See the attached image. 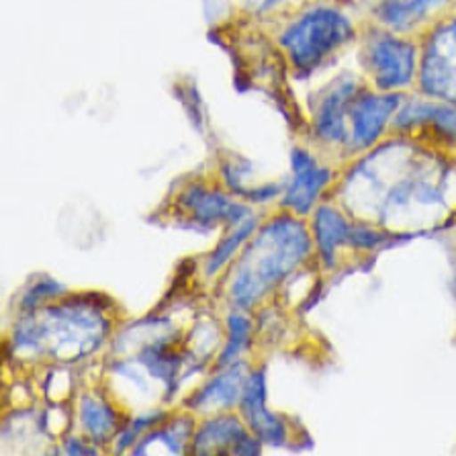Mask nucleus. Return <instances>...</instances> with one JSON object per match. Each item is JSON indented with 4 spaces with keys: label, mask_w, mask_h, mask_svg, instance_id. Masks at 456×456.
<instances>
[{
    "label": "nucleus",
    "mask_w": 456,
    "mask_h": 456,
    "mask_svg": "<svg viewBox=\"0 0 456 456\" xmlns=\"http://www.w3.org/2000/svg\"><path fill=\"white\" fill-rule=\"evenodd\" d=\"M311 250L305 227L293 217L274 219L244 254L232 295L240 307H250L268 289L299 266Z\"/></svg>",
    "instance_id": "f257e3e1"
},
{
    "label": "nucleus",
    "mask_w": 456,
    "mask_h": 456,
    "mask_svg": "<svg viewBox=\"0 0 456 456\" xmlns=\"http://www.w3.org/2000/svg\"><path fill=\"white\" fill-rule=\"evenodd\" d=\"M356 39V23L348 12L331 0H320L289 20L279 44L293 70L309 76Z\"/></svg>",
    "instance_id": "f03ea898"
},
{
    "label": "nucleus",
    "mask_w": 456,
    "mask_h": 456,
    "mask_svg": "<svg viewBox=\"0 0 456 456\" xmlns=\"http://www.w3.org/2000/svg\"><path fill=\"white\" fill-rule=\"evenodd\" d=\"M419 41L385 27L372 25L361 36L358 60L369 86L381 93H403L418 86Z\"/></svg>",
    "instance_id": "7ed1b4c3"
},
{
    "label": "nucleus",
    "mask_w": 456,
    "mask_h": 456,
    "mask_svg": "<svg viewBox=\"0 0 456 456\" xmlns=\"http://www.w3.org/2000/svg\"><path fill=\"white\" fill-rule=\"evenodd\" d=\"M418 93L456 102V4L419 36Z\"/></svg>",
    "instance_id": "20e7f679"
},
{
    "label": "nucleus",
    "mask_w": 456,
    "mask_h": 456,
    "mask_svg": "<svg viewBox=\"0 0 456 456\" xmlns=\"http://www.w3.org/2000/svg\"><path fill=\"white\" fill-rule=\"evenodd\" d=\"M364 88V82L354 74H340L323 88L311 117V127L317 140L326 146H348L350 113Z\"/></svg>",
    "instance_id": "39448f33"
},
{
    "label": "nucleus",
    "mask_w": 456,
    "mask_h": 456,
    "mask_svg": "<svg viewBox=\"0 0 456 456\" xmlns=\"http://www.w3.org/2000/svg\"><path fill=\"white\" fill-rule=\"evenodd\" d=\"M393 131L402 135L426 137L442 148H456V102L430 96H405L399 107Z\"/></svg>",
    "instance_id": "423d86ee"
},
{
    "label": "nucleus",
    "mask_w": 456,
    "mask_h": 456,
    "mask_svg": "<svg viewBox=\"0 0 456 456\" xmlns=\"http://www.w3.org/2000/svg\"><path fill=\"white\" fill-rule=\"evenodd\" d=\"M403 99V93H381L366 86L352 107L346 148L352 151H366L379 146L387 131L393 129V119Z\"/></svg>",
    "instance_id": "0eeeda50"
},
{
    "label": "nucleus",
    "mask_w": 456,
    "mask_h": 456,
    "mask_svg": "<svg viewBox=\"0 0 456 456\" xmlns=\"http://www.w3.org/2000/svg\"><path fill=\"white\" fill-rule=\"evenodd\" d=\"M456 4V0H375V25L403 36H416L428 23L438 20Z\"/></svg>",
    "instance_id": "6e6552de"
},
{
    "label": "nucleus",
    "mask_w": 456,
    "mask_h": 456,
    "mask_svg": "<svg viewBox=\"0 0 456 456\" xmlns=\"http://www.w3.org/2000/svg\"><path fill=\"white\" fill-rule=\"evenodd\" d=\"M291 162L293 183L285 192V205L297 216H307L331 181V170L317 164L315 158L301 148L293 150Z\"/></svg>",
    "instance_id": "1a4fd4ad"
},
{
    "label": "nucleus",
    "mask_w": 456,
    "mask_h": 456,
    "mask_svg": "<svg viewBox=\"0 0 456 456\" xmlns=\"http://www.w3.org/2000/svg\"><path fill=\"white\" fill-rule=\"evenodd\" d=\"M258 440L248 436L236 418H217L205 424L192 438V452L197 454H258Z\"/></svg>",
    "instance_id": "9d476101"
},
{
    "label": "nucleus",
    "mask_w": 456,
    "mask_h": 456,
    "mask_svg": "<svg viewBox=\"0 0 456 456\" xmlns=\"http://www.w3.org/2000/svg\"><path fill=\"white\" fill-rule=\"evenodd\" d=\"M241 411L248 419V426L266 444H285L287 428L282 421L266 410V383L265 372H254L248 379L246 391L241 395Z\"/></svg>",
    "instance_id": "9b49d317"
},
{
    "label": "nucleus",
    "mask_w": 456,
    "mask_h": 456,
    "mask_svg": "<svg viewBox=\"0 0 456 456\" xmlns=\"http://www.w3.org/2000/svg\"><path fill=\"white\" fill-rule=\"evenodd\" d=\"M183 207L192 217L201 224H216V221H230V224H241L250 217L246 207L232 203L230 199L219 195V192L205 191L201 186H192L181 197Z\"/></svg>",
    "instance_id": "f8f14e48"
},
{
    "label": "nucleus",
    "mask_w": 456,
    "mask_h": 456,
    "mask_svg": "<svg viewBox=\"0 0 456 456\" xmlns=\"http://www.w3.org/2000/svg\"><path fill=\"white\" fill-rule=\"evenodd\" d=\"M248 379L250 377H246L244 364L240 362L236 366H230L224 375H219L213 379V381L207 383L203 389L191 399V405L197 407L199 411L225 410V407H232L238 399L241 402Z\"/></svg>",
    "instance_id": "ddd939ff"
},
{
    "label": "nucleus",
    "mask_w": 456,
    "mask_h": 456,
    "mask_svg": "<svg viewBox=\"0 0 456 456\" xmlns=\"http://www.w3.org/2000/svg\"><path fill=\"white\" fill-rule=\"evenodd\" d=\"M314 233H315V241H317V248H320L323 262H326L328 266H331L334 265L338 248L344 244L348 246L352 225L340 211L334 209V207L323 205L315 213Z\"/></svg>",
    "instance_id": "4468645a"
},
{
    "label": "nucleus",
    "mask_w": 456,
    "mask_h": 456,
    "mask_svg": "<svg viewBox=\"0 0 456 456\" xmlns=\"http://www.w3.org/2000/svg\"><path fill=\"white\" fill-rule=\"evenodd\" d=\"M80 421L88 436L102 444V440H107L115 432L117 418L109 403H105L99 397L86 395L82 397L80 403Z\"/></svg>",
    "instance_id": "2eb2a0df"
},
{
    "label": "nucleus",
    "mask_w": 456,
    "mask_h": 456,
    "mask_svg": "<svg viewBox=\"0 0 456 456\" xmlns=\"http://www.w3.org/2000/svg\"><path fill=\"white\" fill-rule=\"evenodd\" d=\"M254 230H256V219L254 217H248V219L241 221L240 227H236V232H232V236L221 241V244L217 246V250L211 254L209 262H207V273H209V274L217 273L219 268L232 258V254L238 250L240 244H244V241L252 236Z\"/></svg>",
    "instance_id": "dca6fc26"
},
{
    "label": "nucleus",
    "mask_w": 456,
    "mask_h": 456,
    "mask_svg": "<svg viewBox=\"0 0 456 456\" xmlns=\"http://www.w3.org/2000/svg\"><path fill=\"white\" fill-rule=\"evenodd\" d=\"M227 331H230V340L219 356L221 366H230L250 340V320L244 314H232L227 320Z\"/></svg>",
    "instance_id": "f3484780"
},
{
    "label": "nucleus",
    "mask_w": 456,
    "mask_h": 456,
    "mask_svg": "<svg viewBox=\"0 0 456 456\" xmlns=\"http://www.w3.org/2000/svg\"><path fill=\"white\" fill-rule=\"evenodd\" d=\"M164 418H166L164 411H148V413H143V416L137 418L134 424H131L127 430L121 434V438H119V452L126 446L134 444V440L137 438V434L143 432V430H148V428H151V426H156L158 421L164 419Z\"/></svg>",
    "instance_id": "a211bd4d"
}]
</instances>
